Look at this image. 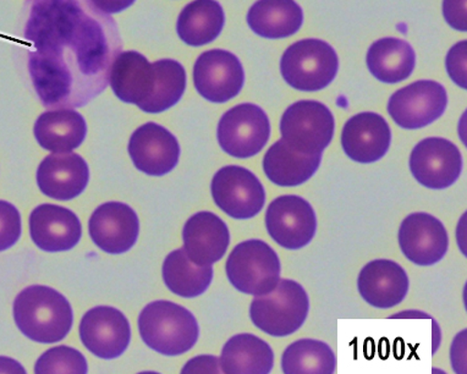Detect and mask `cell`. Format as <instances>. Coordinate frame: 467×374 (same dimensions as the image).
<instances>
[{
    "mask_svg": "<svg viewBox=\"0 0 467 374\" xmlns=\"http://www.w3.org/2000/svg\"><path fill=\"white\" fill-rule=\"evenodd\" d=\"M28 73L47 109L81 108L109 84L123 49L117 23L91 0H31Z\"/></svg>",
    "mask_w": 467,
    "mask_h": 374,
    "instance_id": "6da1fadb",
    "label": "cell"
},
{
    "mask_svg": "<svg viewBox=\"0 0 467 374\" xmlns=\"http://www.w3.org/2000/svg\"><path fill=\"white\" fill-rule=\"evenodd\" d=\"M14 321L28 339L59 343L73 328V308L59 291L45 286L26 287L14 301Z\"/></svg>",
    "mask_w": 467,
    "mask_h": 374,
    "instance_id": "7a4b0ae2",
    "label": "cell"
},
{
    "mask_svg": "<svg viewBox=\"0 0 467 374\" xmlns=\"http://www.w3.org/2000/svg\"><path fill=\"white\" fill-rule=\"evenodd\" d=\"M139 329L147 347L167 356L192 350L200 337L195 316L171 301H154L147 305L140 314Z\"/></svg>",
    "mask_w": 467,
    "mask_h": 374,
    "instance_id": "3957f363",
    "label": "cell"
},
{
    "mask_svg": "<svg viewBox=\"0 0 467 374\" xmlns=\"http://www.w3.org/2000/svg\"><path fill=\"white\" fill-rule=\"evenodd\" d=\"M310 300L301 284L290 279L279 280L271 293L254 298L250 317L262 332L272 337H287L306 322Z\"/></svg>",
    "mask_w": 467,
    "mask_h": 374,
    "instance_id": "277c9868",
    "label": "cell"
},
{
    "mask_svg": "<svg viewBox=\"0 0 467 374\" xmlns=\"http://www.w3.org/2000/svg\"><path fill=\"white\" fill-rule=\"evenodd\" d=\"M339 69V57L322 39L294 43L284 52L280 71L286 84L299 91L315 92L328 88Z\"/></svg>",
    "mask_w": 467,
    "mask_h": 374,
    "instance_id": "5b68a950",
    "label": "cell"
},
{
    "mask_svg": "<svg viewBox=\"0 0 467 374\" xmlns=\"http://www.w3.org/2000/svg\"><path fill=\"white\" fill-rule=\"evenodd\" d=\"M229 282L240 293L260 296L271 293L280 280L278 255L262 240H247L234 247L225 265Z\"/></svg>",
    "mask_w": 467,
    "mask_h": 374,
    "instance_id": "8992f818",
    "label": "cell"
},
{
    "mask_svg": "<svg viewBox=\"0 0 467 374\" xmlns=\"http://www.w3.org/2000/svg\"><path fill=\"white\" fill-rule=\"evenodd\" d=\"M336 121L332 111L317 100H299L284 111L280 134L287 147L297 153L322 154L332 142Z\"/></svg>",
    "mask_w": 467,
    "mask_h": 374,
    "instance_id": "52a82bcc",
    "label": "cell"
},
{
    "mask_svg": "<svg viewBox=\"0 0 467 374\" xmlns=\"http://www.w3.org/2000/svg\"><path fill=\"white\" fill-rule=\"evenodd\" d=\"M217 138L219 146L230 157L240 160L254 157L271 138V122L256 104H239L219 120Z\"/></svg>",
    "mask_w": 467,
    "mask_h": 374,
    "instance_id": "ba28073f",
    "label": "cell"
},
{
    "mask_svg": "<svg viewBox=\"0 0 467 374\" xmlns=\"http://www.w3.org/2000/svg\"><path fill=\"white\" fill-rule=\"evenodd\" d=\"M215 204L229 217L251 219L264 210L265 186L249 169L226 165L219 169L211 183Z\"/></svg>",
    "mask_w": 467,
    "mask_h": 374,
    "instance_id": "9c48e42d",
    "label": "cell"
},
{
    "mask_svg": "<svg viewBox=\"0 0 467 374\" xmlns=\"http://www.w3.org/2000/svg\"><path fill=\"white\" fill-rule=\"evenodd\" d=\"M448 106L447 89L440 82L416 81L398 89L388 102V113L405 130L429 127L444 114Z\"/></svg>",
    "mask_w": 467,
    "mask_h": 374,
    "instance_id": "30bf717a",
    "label": "cell"
},
{
    "mask_svg": "<svg viewBox=\"0 0 467 374\" xmlns=\"http://www.w3.org/2000/svg\"><path fill=\"white\" fill-rule=\"evenodd\" d=\"M269 236L286 250H300L314 240L317 219L303 197L284 195L272 201L265 212Z\"/></svg>",
    "mask_w": 467,
    "mask_h": 374,
    "instance_id": "8fae6325",
    "label": "cell"
},
{
    "mask_svg": "<svg viewBox=\"0 0 467 374\" xmlns=\"http://www.w3.org/2000/svg\"><path fill=\"white\" fill-rule=\"evenodd\" d=\"M193 82L203 99L213 103H225L242 92L245 71L235 54L224 49L207 50L197 57Z\"/></svg>",
    "mask_w": 467,
    "mask_h": 374,
    "instance_id": "7c38bea8",
    "label": "cell"
},
{
    "mask_svg": "<svg viewBox=\"0 0 467 374\" xmlns=\"http://www.w3.org/2000/svg\"><path fill=\"white\" fill-rule=\"evenodd\" d=\"M410 171L427 189L444 190L458 182L462 171L460 150L449 140L427 138L412 150Z\"/></svg>",
    "mask_w": 467,
    "mask_h": 374,
    "instance_id": "4fadbf2b",
    "label": "cell"
},
{
    "mask_svg": "<svg viewBox=\"0 0 467 374\" xmlns=\"http://www.w3.org/2000/svg\"><path fill=\"white\" fill-rule=\"evenodd\" d=\"M80 338L97 358L114 359L123 355L130 344V323L119 309L99 306L82 317Z\"/></svg>",
    "mask_w": 467,
    "mask_h": 374,
    "instance_id": "5bb4252c",
    "label": "cell"
},
{
    "mask_svg": "<svg viewBox=\"0 0 467 374\" xmlns=\"http://www.w3.org/2000/svg\"><path fill=\"white\" fill-rule=\"evenodd\" d=\"M401 253L414 265H437L448 253L449 236L443 223L429 213H412L399 229Z\"/></svg>",
    "mask_w": 467,
    "mask_h": 374,
    "instance_id": "9a60e30c",
    "label": "cell"
},
{
    "mask_svg": "<svg viewBox=\"0 0 467 374\" xmlns=\"http://www.w3.org/2000/svg\"><path fill=\"white\" fill-rule=\"evenodd\" d=\"M89 236L97 246L109 255L131 250L138 241V214L128 204L108 203L97 208L88 223Z\"/></svg>",
    "mask_w": 467,
    "mask_h": 374,
    "instance_id": "2e32d148",
    "label": "cell"
},
{
    "mask_svg": "<svg viewBox=\"0 0 467 374\" xmlns=\"http://www.w3.org/2000/svg\"><path fill=\"white\" fill-rule=\"evenodd\" d=\"M128 150L135 167L150 176L167 175L177 167L181 158L177 138L156 122L138 128Z\"/></svg>",
    "mask_w": 467,
    "mask_h": 374,
    "instance_id": "e0dca14e",
    "label": "cell"
},
{
    "mask_svg": "<svg viewBox=\"0 0 467 374\" xmlns=\"http://www.w3.org/2000/svg\"><path fill=\"white\" fill-rule=\"evenodd\" d=\"M391 145L389 124L382 115L364 111L345 122L341 146L350 160L371 164L382 160Z\"/></svg>",
    "mask_w": 467,
    "mask_h": 374,
    "instance_id": "ac0fdd59",
    "label": "cell"
},
{
    "mask_svg": "<svg viewBox=\"0 0 467 374\" xmlns=\"http://www.w3.org/2000/svg\"><path fill=\"white\" fill-rule=\"evenodd\" d=\"M30 235L46 253H64L81 240L82 226L73 211L57 204L36 207L30 215Z\"/></svg>",
    "mask_w": 467,
    "mask_h": 374,
    "instance_id": "d6986e66",
    "label": "cell"
},
{
    "mask_svg": "<svg viewBox=\"0 0 467 374\" xmlns=\"http://www.w3.org/2000/svg\"><path fill=\"white\" fill-rule=\"evenodd\" d=\"M88 163L77 153H54L46 157L37 169V183L43 195L69 201L80 196L88 185Z\"/></svg>",
    "mask_w": 467,
    "mask_h": 374,
    "instance_id": "ffe728a7",
    "label": "cell"
},
{
    "mask_svg": "<svg viewBox=\"0 0 467 374\" xmlns=\"http://www.w3.org/2000/svg\"><path fill=\"white\" fill-rule=\"evenodd\" d=\"M409 276L397 262L375 260L358 275V287L362 298L377 308H391L401 304L409 293Z\"/></svg>",
    "mask_w": 467,
    "mask_h": 374,
    "instance_id": "44dd1931",
    "label": "cell"
},
{
    "mask_svg": "<svg viewBox=\"0 0 467 374\" xmlns=\"http://www.w3.org/2000/svg\"><path fill=\"white\" fill-rule=\"evenodd\" d=\"M184 250L196 265H213L221 261L230 244L225 222L212 212H199L186 222L182 230Z\"/></svg>",
    "mask_w": 467,
    "mask_h": 374,
    "instance_id": "7402d4cb",
    "label": "cell"
},
{
    "mask_svg": "<svg viewBox=\"0 0 467 374\" xmlns=\"http://www.w3.org/2000/svg\"><path fill=\"white\" fill-rule=\"evenodd\" d=\"M152 64L135 50L121 52L111 67L109 85L114 95L125 103L145 107L154 88Z\"/></svg>",
    "mask_w": 467,
    "mask_h": 374,
    "instance_id": "603a6c76",
    "label": "cell"
},
{
    "mask_svg": "<svg viewBox=\"0 0 467 374\" xmlns=\"http://www.w3.org/2000/svg\"><path fill=\"white\" fill-rule=\"evenodd\" d=\"M35 138L43 150L66 153L78 149L88 134V124L78 111L69 108L49 109L36 120Z\"/></svg>",
    "mask_w": 467,
    "mask_h": 374,
    "instance_id": "cb8c5ba5",
    "label": "cell"
},
{
    "mask_svg": "<svg viewBox=\"0 0 467 374\" xmlns=\"http://www.w3.org/2000/svg\"><path fill=\"white\" fill-rule=\"evenodd\" d=\"M254 34L268 39L296 35L304 24V10L296 0H257L247 14Z\"/></svg>",
    "mask_w": 467,
    "mask_h": 374,
    "instance_id": "d4e9b609",
    "label": "cell"
},
{
    "mask_svg": "<svg viewBox=\"0 0 467 374\" xmlns=\"http://www.w3.org/2000/svg\"><path fill=\"white\" fill-rule=\"evenodd\" d=\"M219 365L226 374H268L275 367V352L261 338L238 334L226 341Z\"/></svg>",
    "mask_w": 467,
    "mask_h": 374,
    "instance_id": "484cf974",
    "label": "cell"
},
{
    "mask_svg": "<svg viewBox=\"0 0 467 374\" xmlns=\"http://www.w3.org/2000/svg\"><path fill=\"white\" fill-rule=\"evenodd\" d=\"M322 154L306 156L296 152L283 140L269 147L265 154L264 171L269 182L276 186L296 187L308 182L321 165Z\"/></svg>",
    "mask_w": 467,
    "mask_h": 374,
    "instance_id": "4316f807",
    "label": "cell"
},
{
    "mask_svg": "<svg viewBox=\"0 0 467 374\" xmlns=\"http://www.w3.org/2000/svg\"><path fill=\"white\" fill-rule=\"evenodd\" d=\"M366 61L377 80L398 84L411 77L416 66V54L404 39L387 37L369 47Z\"/></svg>",
    "mask_w": 467,
    "mask_h": 374,
    "instance_id": "83f0119b",
    "label": "cell"
},
{
    "mask_svg": "<svg viewBox=\"0 0 467 374\" xmlns=\"http://www.w3.org/2000/svg\"><path fill=\"white\" fill-rule=\"evenodd\" d=\"M224 25V10L217 0H193L182 10L177 32L186 45L202 47L217 39Z\"/></svg>",
    "mask_w": 467,
    "mask_h": 374,
    "instance_id": "f1b7e54d",
    "label": "cell"
},
{
    "mask_svg": "<svg viewBox=\"0 0 467 374\" xmlns=\"http://www.w3.org/2000/svg\"><path fill=\"white\" fill-rule=\"evenodd\" d=\"M161 273L168 289L172 294L186 298L206 293L213 280L212 265H196L190 260L184 248H179L168 255Z\"/></svg>",
    "mask_w": 467,
    "mask_h": 374,
    "instance_id": "f546056e",
    "label": "cell"
},
{
    "mask_svg": "<svg viewBox=\"0 0 467 374\" xmlns=\"http://www.w3.org/2000/svg\"><path fill=\"white\" fill-rule=\"evenodd\" d=\"M336 355L329 345L314 339H301L286 348L282 358L285 374H333Z\"/></svg>",
    "mask_w": 467,
    "mask_h": 374,
    "instance_id": "4dcf8cb0",
    "label": "cell"
},
{
    "mask_svg": "<svg viewBox=\"0 0 467 374\" xmlns=\"http://www.w3.org/2000/svg\"><path fill=\"white\" fill-rule=\"evenodd\" d=\"M154 88L149 102L141 110L150 114L171 109L184 96L186 71L177 60L161 59L152 63Z\"/></svg>",
    "mask_w": 467,
    "mask_h": 374,
    "instance_id": "1f68e13d",
    "label": "cell"
},
{
    "mask_svg": "<svg viewBox=\"0 0 467 374\" xmlns=\"http://www.w3.org/2000/svg\"><path fill=\"white\" fill-rule=\"evenodd\" d=\"M35 372L86 374L88 372V366L80 351L69 347H57L46 351L37 359Z\"/></svg>",
    "mask_w": 467,
    "mask_h": 374,
    "instance_id": "d6a6232c",
    "label": "cell"
},
{
    "mask_svg": "<svg viewBox=\"0 0 467 374\" xmlns=\"http://www.w3.org/2000/svg\"><path fill=\"white\" fill-rule=\"evenodd\" d=\"M20 236V212L14 204L0 200V253L13 247Z\"/></svg>",
    "mask_w": 467,
    "mask_h": 374,
    "instance_id": "836d02e7",
    "label": "cell"
},
{
    "mask_svg": "<svg viewBox=\"0 0 467 374\" xmlns=\"http://www.w3.org/2000/svg\"><path fill=\"white\" fill-rule=\"evenodd\" d=\"M466 54H467V42L462 41L456 43L447 56V70L449 77L460 88H467V75H466Z\"/></svg>",
    "mask_w": 467,
    "mask_h": 374,
    "instance_id": "e575fe53",
    "label": "cell"
},
{
    "mask_svg": "<svg viewBox=\"0 0 467 374\" xmlns=\"http://www.w3.org/2000/svg\"><path fill=\"white\" fill-rule=\"evenodd\" d=\"M466 10V0H443L444 19L454 30L467 31Z\"/></svg>",
    "mask_w": 467,
    "mask_h": 374,
    "instance_id": "d590c367",
    "label": "cell"
},
{
    "mask_svg": "<svg viewBox=\"0 0 467 374\" xmlns=\"http://www.w3.org/2000/svg\"><path fill=\"white\" fill-rule=\"evenodd\" d=\"M182 373H222V369L214 356H199L190 359Z\"/></svg>",
    "mask_w": 467,
    "mask_h": 374,
    "instance_id": "8d00e7d4",
    "label": "cell"
},
{
    "mask_svg": "<svg viewBox=\"0 0 467 374\" xmlns=\"http://www.w3.org/2000/svg\"><path fill=\"white\" fill-rule=\"evenodd\" d=\"M91 2L100 12L113 16V14L121 13L130 8L136 0H91Z\"/></svg>",
    "mask_w": 467,
    "mask_h": 374,
    "instance_id": "74e56055",
    "label": "cell"
},
{
    "mask_svg": "<svg viewBox=\"0 0 467 374\" xmlns=\"http://www.w3.org/2000/svg\"><path fill=\"white\" fill-rule=\"evenodd\" d=\"M0 373H26L24 367L17 363L16 359L9 358H0Z\"/></svg>",
    "mask_w": 467,
    "mask_h": 374,
    "instance_id": "f35d334b",
    "label": "cell"
}]
</instances>
